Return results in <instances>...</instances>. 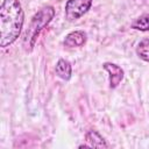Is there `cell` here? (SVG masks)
Instances as JSON below:
<instances>
[{"instance_id": "6da1fadb", "label": "cell", "mask_w": 149, "mask_h": 149, "mask_svg": "<svg viewBox=\"0 0 149 149\" xmlns=\"http://www.w3.org/2000/svg\"><path fill=\"white\" fill-rule=\"evenodd\" d=\"M24 14L19 0H3L0 8V45H10L20 35Z\"/></svg>"}, {"instance_id": "7a4b0ae2", "label": "cell", "mask_w": 149, "mask_h": 149, "mask_svg": "<svg viewBox=\"0 0 149 149\" xmlns=\"http://www.w3.org/2000/svg\"><path fill=\"white\" fill-rule=\"evenodd\" d=\"M55 15V9L51 7V6H47V7H43L42 9H40L31 19L30 21V24L28 27V29L26 30V34H24V38H23V42L26 44V47H33L35 41H36V37L38 36L40 31L42 30V28L44 26H47L51 19L54 17Z\"/></svg>"}, {"instance_id": "3957f363", "label": "cell", "mask_w": 149, "mask_h": 149, "mask_svg": "<svg viewBox=\"0 0 149 149\" xmlns=\"http://www.w3.org/2000/svg\"><path fill=\"white\" fill-rule=\"evenodd\" d=\"M92 5V0H68L65 5V16L69 21H74L83 16Z\"/></svg>"}, {"instance_id": "277c9868", "label": "cell", "mask_w": 149, "mask_h": 149, "mask_svg": "<svg viewBox=\"0 0 149 149\" xmlns=\"http://www.w3.org/2000/svg\"><path fill=\"white\" fill-rule=\"evenodd\" d=\"M104 69L109 73V86L113 88L116 87L123 78V70L113 63H105Z\"/></svg>"}, {"instance_id": "5b68a950", "label": "cell", "mask_w": 149, "mask_h": 149, "mask_svg": "<svg viewBox=\"0 0 149 149\" xmlns=\"http://www.w3.org/2000/svg\"><path fill=\"white\" fill-rule=\"evenodd\" d=\"M86 42V34L81 30H76L66 35L64 40V45L74 48V47H81Z\"/></svg>"}, {"instance_id": "8992f818", "label": "cell", "mask_w": 149, "mask_h": 149, "mask_svg": "<svg viewBox=\"0 0 149 149\" xmlns=\"http://www.w3.org/2000/svg\"><path fill=\"white\" fill-rule=\"evenodd\" d=\"M86 142H87V147L90 148H107L108 147L104 137L95 130H90L86 134Z\"/></svg>"}, {"instance_id": "52a82bcc", "label": "cell", "mask_w": 149, "mask_h": 149, "mask_svg": "<svg viewBox=\"0 0 149 149\" xmlns=\"http://www.w3.org/2000/svg\"><path fill=\"white\" fill-rule=\"evenodd\" d=\"M55 71L57 73V76L64 80H69L70 77H71V65L68 61L61 58L57 64H56V68H55Z\"/></svg>"}, {"instance_id": "ba28073f", "label": "cell", "mask_w": 149, "mask_h": 149, "mask_svg": "<svg viewBox=\"0 0 149 149\" xmlns=\"http://www.w3.org/2000/svg\"><path fill=\"white\" fill-rule=\"evenodd\" d=\"M132 28L141 30V31H148L149 30V13L142 14L137 19H135L132 23Z\"/></svg>"}, {"instance_id": "9c48e42d", "label": "cell", "mask_w": 149, "mask_h": 149, "mask_svg": "<svg viewBox=\"0 0 149 149\" xmlns=\"http://www.w3.org/2000/svg\"><path fill=\"white\" fill-rule=\"evenodd\" d=\"M136 52L141 59L149 62V38H144L139 43Z\"/></svg>"}]
</instances>
